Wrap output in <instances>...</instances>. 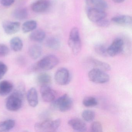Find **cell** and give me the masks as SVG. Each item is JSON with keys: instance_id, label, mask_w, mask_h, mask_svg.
<instances>
[{"instance_id": "6da1fadb", "label": "cell", "mask_w": 132, "mask_h": 132, "mask_svg": "<svg viewBox=\"0 0 132 132\" xmlns=\"http://www.w3.org/2000/svg\"><path fill=\"white\" fill-rule=\"evenodd\" d=\"M25 87L23 84H19L14 91L7 98L6 106L8 110L16 112L21 108L25 95Z\"/></svg>"}, {"instance_id": "7a4b0ae2", "label": "cell", "mask_w": 132, "mask_h": 132, "mask_svg": "<svg viewBox=\"0 0 132 132\" xmlns=\"http://www.w3.org/2000/svg\"><path fill=\"white\" fill-rule=\"evenodd\" d=\"M68 44L73 54L77 55L81 50L82 43L78 28L74 27L71 29L69 37Z\"/></svg>"}, {"instance_id": "3957f363", "label": "cell", "mask_w": 132, "mask_h": 132, "mask_svg": "<svg viewBox=\"0 0 132 132\" xmlns=\"http://www.w3.org/2000/svg\"><path fill=\"white\" fill-rule=\"evenodd\" d=\"M59 60L56 56L48 55L38 62L34 67V70H49L58 64Z\"/></svg>"}, {"instance_id": "277c9868", "label": "cell", "mask_w": 132, "mask_h": 132, "mask_svg": "<svg viewBox=\"0 0 132 132\" xmlns=\"http://www.w3.org/2000/svg\"><path fill=\"white\" fill-rule=\"evenodd\" d=\"M73 105L72 100L67 94H65L52 102L51 107L62 112L70 110Z\"/></svg>"}, {"instance_id": "5b68a950", "label": "cell", "mask_w": 132, "mask_h": 132, "mask_svg": "<svg viewBox=\"0 0 132 132\" xmlns=\"http://www.w3.org/2000/svg\"><path fill=\"white\" fill-rule=\"evenodd\" d=\"M88 77L91 81L98 84L106 83L110 79L109 76L105 71L95 68L89 71Z\"/></svg>"}, {"instance_id": "8992f818", "label": "cell", "mask_w": 132, "mask_h": 132, "mask_svg": "<svg viewBox=\"0 0 132 132\" xmlns=\"http://www.w3.org/2000/svg\"><path fill=\"white\" fill-rule=\"evenodd\" d=\"M55 82L60 85H68L70 81L69 71L65 68L59 69L55 72L54 77Z\"/></svg>"}, {"instance_id": "52a82bcc", "label": "cell", "mask_w": 132, "mask_h": 132, "mask_svg": "<svg viewBox=\"0 0 132 132\" xmlns=\"http://www.w3.org/2000/svg\"><path fill=\"white\" fill-rule=\"evenodd\" d=\"M123 47V40L122 38H116L113 41L111 45L107 48L109 56L114 57L122 53Z\"/></svg>"}, {"instance_id": "ba28073f", "label": "cell", "mask_w": 132, "mask_h": 132, "mask_svg": "<svg viewBox=\"0 0 132 132\" xmlns=\"http://www.w3.org/2000/svg\"><path fill=\"white\" fill-rule=\"evenodd\" d=\"M87 15L89 20L96 23L99 21L105 18L107 14L102 10L89 7L87 10Z\"/></svg>"}, {"instance_id": "9c48e42d", "label": "cell", "mask_w": 132, "mask_h": 132, "mask_svg": "<svg viewBox=\"0 0 132 132\" xmlns=\"http://www.w3.org/2000/svg\"><path fill=\"white\" fill-rule=\"evenodd\" d=\"M20 23L19 22L11 21H5L2 24L4 32L10 35L17 33L20 30Z\"/></svg>"}, {"instance_id": "30bf717a", "label": "cell", "mask_w": 132, "mask_h": 132, "mask_svg": "<svg viewBox=\"0 0 132 132\" xmlns=\"http://www.w3.org/2000/svg\"><path fill=\"white\" fill-rule=\"evenodd\" d=\"M40 93L44 102H52L55 99V92L49 86H41Z\"/></svg>"}, {"instance_id": "8fae6325", "label": "cell", "mask_w": 132, "mask_h": 132, "mask_svg": "<svg viewBox=\"0 0 132 132\" xmlns=\"http://www.w3.org/2000/svg\"><path fill=\"white\" fill-rule=\"evenodd\" d=\"M50 5L49 0H37L32 4L31 9L35 13H43L49 8Z\"/></svg>"}, {"instance_id": "7c38bea8", "label": "cell", "mask_w": 132, "mask_h": 132, "mask_svg": "<svg viewBox=\"0 0 132 132\" xmlns=\"http://www.w3.org/2000/svg\"><path fill=\"white\" fill-rule=\"evenodd\" d=\"M69 125L74 130L79 132H84L87 130L85 123L78 118L71 119L68 122Z\"/></svg>"}, {"instance_id": "4fadbf2b", "label": "cell", "mask_w": 132, "mask_h": 132, "mask_svg": "<svg viewBox=\"0 0 132 132\" xmlns=\"http://www.w3.org/2000/svg\"><path fill=\"white\" fill-rule=\"evenodd\" d=\"M111 21L116 24L123 27H129L132 25V17L128 15H120L114 17L112 18Z\"/></svg>"}, {"instance_id": "5bb4252c", "label": "cell", "mask_w": 132, "mask_h": 132, "mask_svg": "<svg viewBox=\"0 0 132 132\" xmlns=\"http://www.w3.org/2000/svg\"><path fill=\"white\" fill-rule=\"evenodd\" d=\"M27 98L28 103L31 107H35L38 104V95L37 90L35 88H31L28 92Z\"/></svg>"}, {"instance_id": "9a60e30c", "label": "cell", "mask_w": 132, "mask_h": 132, "mask_svg": "<svg viewBox=\"0 0 132 132\" xmlns=\"http://www.w3.org/2000/svg\"><path fill=\"white\" fill-rule=\"evenodd\" d=\"M13 86L10 82L7 80L0 82V96H5L9 95L13 89Z\"/></svg>"}, {"instance_id": "2e32d148", "label": "cell", "mask_w": 132, "mask_h": 132, "mask_svg": "<svg viewBox=\"0 0 132 132\" xmlns=\"http://www.w3.org/2000/svg\"><path fill=\"white\" fill-rule=\"evenodd\" d=\"M88 6L92 8L104 11L108 7V4L104 0H85Z\"/></svg>"}, {"instance_id": "e0dca14e", "label": "cell", "mask_w": 132, "mask_h": 132, "mask_svg": "<svg viewBox=\"0 0 132 132\" xmlns=\"http://www.w3.org/2000/svg\"><path fill=\"white\" fill-rule=\"evenodd\" d=\"M52 122L51 120L46 119L37 123L35 126V128L38 131H51Z\"/></svg>"}, {"instance_id": "ac0fdd59", "label": "cell", "mask_w": 132, "mask_h": 132, "mask_svg": "<svg viewBox=\"0 0 132 132\" xmlns=\"http://www.w3.org/2000/svg\"><path fill=\"white\" fill-rule=\"evenodd\" d=\"M89 61L95 68L104 71H109L111 69V66L106 62L93 58L89 59Z\"/></svg>"}, {"instance_id": "d6986e66", "label": "cell", "mask_w": 132, "mask_h": 132, "mask_svg": "<svg viewBox=\"0 0 132 132\" xmlns=\"http://www.w3.org/2000/svg\"><path fill=\"white\" fill-rule=\"evenodd\" d=\"M42 53V48L40 45H31L28 49V54L30 57L34 60L38 59Z\"/></svg>"}, {"instance_id": "ffe728a7", "label": "cell", "mask_w": 132, "mask_h": 132, "mask_svg": "<svg viewBox=\"0 0 132 132\" xmlns=\"http://www.w3.org/2000/svg\"><path fill=\"white\" fill-rule=\"evenodd\" d=\"M45 33L41 29L35 30L30 35V38L31 40L36 42H40L44 40L45 37Z\"/></svg>"}, {"instance_id": "44dd1931", "label": "cell", "mask_w": 132, "mask_h": 132, "mask_svg": "<svg viewBox=\"0 0 132 132\" xmlns=\"http://www.w3.org/2000/svg\"><path fill=\"white\" fill-rule=\"evenodd\" d=\"M37 82L41 86H49L51 82V78L47 73H42L38 76Z\"/></svg>"}, {"instance_id": "7402d4cb", "label": "cell", "mask_w": 132, "mask_h": 132, "mask_svg": "<svg viewBox=\"0 0 132 132\" xmlns=\"http://www.w3.org/2000/svg\"><path fill=\"white\" fill-rule=\"evenodd\" d=\"M15 122L14 120L8 119L0 122V132H8L14 127Z\"/></svg>"}, {"instance_id": "603a6c76", "label": "cell", "mask_w": 132, "mask_h": 132, "mask_svg": "<svg viewBox=\"0 0 132 132\" xmlns=\"http://www.w3.org/2000/svg\"><path fill=\"white\" fill-rule=\"evenodd\" d=\"M10 44L12 50L16 52L21 51L23 46L22 40L18 37L12 38L10 42Z\"/></svg>"}, {"instance_id": "cb8c5ba5", "label": "cell", "mask_w": 132, "mask_h": 132, "mask_svg": "<svg viewBox=\"0 0 132 132\" xmlns=\"http://www.w3.org/2000/svg\"><path fill=\"white\" fill-rule=\"evenodd\" d=\"M13 16L17 20H24L27 17L28 11L24 7H19L14 11L13 12Z\"/></svg>"}, {"instance_id": "d4e9b609", "label": "cell", "mask_w": 132, "mask_h": 132, "mask_svg": "<svg viewBox=\"0 0 132 132\" xmlns=\"http://www.w3.org/2000/svg\"><path fill=\"white\" fill-rule=\"evenodd\" d=\"M37 27V23L35 21H28L22 25V31L24 33H28L34 30Z\"/></svg>"}, {"instance_id": "484cf974", "label": "cell", "mask_w": 132, "mask_h": 132, "mask_svg": "<svg viewBox=\"0 0 132 132\" xmlns=\"http://www.w3.org/2000/svg\"><path fill=\"white\" fill-rule=\"evenodd\" d=\"M46 45L50 49L54 50H58L61 46V42L57 38L51 37L47 40Z\"/></svg>"}, {"instance_id": "4316f807", "label": "cell", "mask_w": 132, "mask_h": 132, "mask_svg": "<svg viewBox=\"0 0 132 132\" xmlns=\"http://www.w3.org/2000/svg\"><path fill=\"white\" fill-rule=\"evenodd\" d=\"M82 117L84 120L87 122H91L95 117V113L93 111L89 110H84L81 114Z\"/></svg>"}, {"instance_id": "83f0119b", "label": "cell", "mask_w": 132, "mask_h": 132, "mask_svg": "<svg viewBox=\"0 0 132 132\" xmlns=\"http://www.w3.org/2000/svg\"><path fill=\"white\" fill-rule=\"evenodd\" d=\"M107 48L103 45L98 44L94 47V50L96 54L103 57L109 56L107 53Z\"/></svg>"}, {"instance_id": "f1b7e54d", "label": "cell", "mask_w": 132, "mask_h": 132, "mask_svg": "<svg viewBox=\"0 0 132 132\" xmlns=\"http://www.w3.org/2000/svg\"><path fill=\"white\" fill-rule=\"evenodd\" d=\"M82 103L83 105L86 107H92L97 105L98 102L95 97L87 96L83 99Z\"/></svg>"}, {"instance_id": "f546056e", "label": "cell", "mask_w": 132, "mask_h": 132, "mask_svg": "<svg viewBox=\"0 0 132 132\" xmlns=\"http://www.w3.org/2000/svg\"><path fill=\"white\" fill-rule=\"evenodd\" d=\"M90 129L93 132H102L103 128L102 124L98 121L93 122L91 124Z\"/></svg>"}, {"instance_id": "4dcf8cb0", "label": "cell", "mask_w": 132, "mask_h": 132, "mask_svg": "<svg viewBox=\"0 0 132 132\" xmlns=\"http://www.w3.org/2000/svg\"><path fill=\"white\" fill-rule=\"evenodd\" d=\"M10 50L7 46L0 44V57H5L9 54Z\"/></svg>"}, {"instance_id": "1f68e13d", "label": "cell", "mask_w": 132, "mask_h": 132, "mask_svg": "<svg viewBox=\"0 0 132 132\" xmlns=\"http://www.w3.org/2000/svg\"><path fill=\"white\" fill-rule=\"evenodd\" d=\"M8 70V68L6 64L0 61V80L5 75Z\"/></svg>"}, {"instance_id": "d6a6232c", "label": "cell", "mask_w": 132, "mask_h": 132, "mask_svg": "<svg viewBox=\"0 0 132 132\" xmlns=\"http://www.w3.org/2000/svg\"><path fill=\"white\" fill-rule=\"evenodd\" d=\"M61 123L60 119H57L55 120H52V122L51 131H55L58 129Z\"/></svg>"}, {"instance_id": "836d02e7", "label": "cell", "mask_w": 132, "mask_h": 132, "mask_svg": "<svg viewBox=\"0 0 132 132\" xmlns=\"http://www.w3.org/2000/svg\"><path fill=\"white\" fill-rule=\"evenodd\" d=\"M96 23L98 26L100 27L106 28L110 25V21L104 18L98 21Z\"/></svg>"}, {"instance_id": "e575fe53", "label": "cell", "mask_w": 132, "mask_h": 132, "mask_svg": "<svg viewBox=\"0 0 132 132\" xmlns=\"http://www.w3.org/2000/svg\"><path fill=\"white\" fill-rule=\"evenodd\" d=\"M15 0H0V4L4 6H10L13 4Z\"/></svg>"}, {"instance_id": "d590c367", "label": "cell", "mask_w": 132, "mask_h": 132, "mask_svg": "<svg viewBox=\"0 0 132 132\" xmlns=\"http://www.w3.org/2000/svg\"><path fill=\"white\" fill-rule=\"evenodd\" d=\"M113 2L116 3H122L125 0H112Z\"/></svg>"}]
</instances>
